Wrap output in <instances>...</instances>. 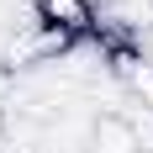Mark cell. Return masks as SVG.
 Returning a JSON list of instances; mask_svg holds the SVG:
<instances>
[{"label":"cell","instance_id":"cell-1","mask_svg":"<svg viewBox=\"0 0 153 153\" xmlns=\"http://www.w3.org/2000/svg\"><path fill=\"white\" fill-rule=\"evenodd\" d=\"M32 21L48 27L63 42H85L95 37V5L90 0H32Z\"/></svg>","mask_w":153,"mask_h":153},{"label":"cell","instance_id":"cell-2","mask_svg":"<svg viewBox=\"0 0 153 153\" xmlns=\"http://www.w3.org/2000/svg\"><path fill=\"white\" fill-rule=\"evenodd\" d=\"M90 153H143L137 122H127V116H116V111L95 116L90 122Z\"/></svg>","mask_w":153,"mask_h":153},{"label":"cell","instance_id":"cell-3","mask_svg":"<svg viewBox=\"0 0 153 153\" xmlns=\"http://www.w3.org/2000/svg\"><path fill=\"white\" fill-rule=\"evenodd\" d=\"M127 85H132V95L153 111V58H137V63H132V69H127Z\"/></svg>","mask_w":153,"mask_h":153},{"label":"cell","instance_id":"cell-4","mask_svg":"<svg viewBox=\"0 0 153 153\" xmlns=\"http://www.w3.org/2000/svg\"><path fill=\"white\" fill-rule=\"evenodd\" d=\"M137 137H143V153H153V116H148V122L137 127Z\"/></svg>","mask_w":153,"mask_h":153}]
</instances>
